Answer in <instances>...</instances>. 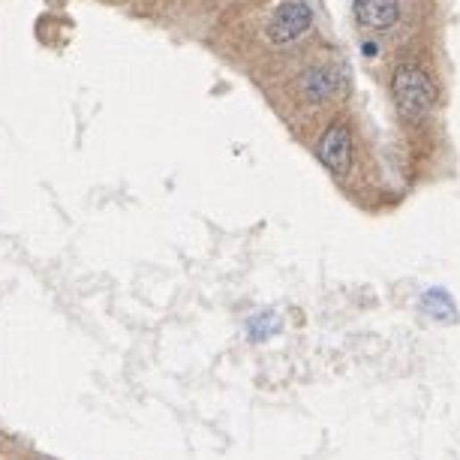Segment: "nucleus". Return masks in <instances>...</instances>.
Masks as SVG:
<instances>
[{"label":"nucleus","mask_w":460,"mask_h":460,"mask_svg":"<svg viewBox=\"0 0 460 460\" xmlns=\"http://www.w3.org/2000/svg\"><path fill=\"white\" fill-rule=\"evenodd\" d=\"M310 24H314V10L304 0H283L271 13L265 34L274 46H289L298 37L307 34Z\"/></svg>","instance_id":"f03ea898"},{"label":"nucleus","mask_w":460,"mask_h":460,"mask_svg":"<svg viewBox=\"0 0 460 460\" xmlns=\"http://www.w3.org/2000/svg\"><path fill=\"white\" fill-rule=\"evenodd\" d=\"M319 160H322V166L331 171L334 178L349 175V169H352V133L343 121L328 124V130L322 133V142H319Z\"/></svg>","instance_id":"7ed1b4c3"},{"label":"nucleus","mask_w":460,"mask_h":460,"mask_svg":"<svg viewBox=\"0 0 460 460\" xmlns=\"http://www.w3.org/2000/svg\"><path fill=\"white\" fill-rule=\"evenodd\" d=\"M337 88H340L337 76H334L331 70H322V67L307 70V72H304V79H301V90H304V96H307L310 103L328 100V96H331Z\"/></svg>","instance_id":"39448f33"},{"label":"nucleus","mask_w":460,"mask_h":460,"mask_svg":"<svg viewBox=\"0 0 460 460\" xmlns=\"http://www.w3.org/2000/svg\"><path fill=\"white\" fill-rule=\"evenodd\" d=\"M352 15L358 19L361 28L389 30L400 21V6L397 0H355L352 4Z\"/></svg>","instance_id":"20e7f679"},{"label":"nucleus","mask_w":460,"mask_h":460,"mask_svg":"<svg viewBox=\"0 0 460 460\" xmlns=\"http://www.w3.org/2000/svg\"><path fill=\"white\" fill-rule=\"evenodd\" d=\"M422 310L427 316L439 319V322H455L457 310H455V298L442 289H431L422 295Z\"/></svg>","instance_id":"423d86ee"},{"label":"nucleus","mask_w":460,"mask_h":460,"mask_svg":"<svg viewBox=\"0 0 460 460\" xmlns=\"http://www.w3.org/2000/svg\"><path fill=\"white\" fill-rule=\"evenodd\" d=\"M364 54H376V46L373 43H364V48H361Z\"/></svg>","instance_id":"6e6552de"},{"label":"nucleus","mask_w":460,"mask_h":460,"mask_svg":"<svg viewBox=\"0 0 460 460\" xmlns=\"http://www.w3.org/2000/svg\"><path fill=\"white\" fill-rule=\"evenodd\" d=\"M277 331H280V319H277L274 314H259L253 316L247 322V337L253 343H262V340H271Z\"/></svg>","instance_id":"0eeeda50"},{"label":"nucleus","mask_w":460,"mask_h":460,"mask_svg":"<svg viewBox=\"0 0 460 460\" xmlns=\"http://www.w3.org/2000/svg\"><path fill=\"white\" fill-rule=\"evenodd\" d=\"M391 94L400 114L406 121H413V124L424 121L433 105H437V85H433V79L422 67H413V63H404V67L394 70Z\"/></svg>","instance_id":"f257e3e1"}]
</instances>
